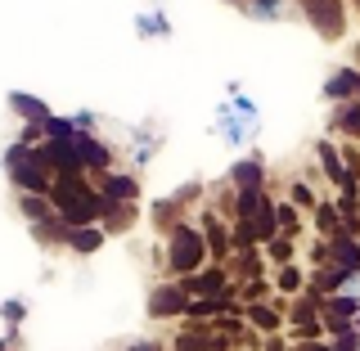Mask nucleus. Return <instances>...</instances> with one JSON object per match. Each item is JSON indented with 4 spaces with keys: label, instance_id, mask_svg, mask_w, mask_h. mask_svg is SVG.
I'll return each mask as SVG.
<instances>
[{
    "label": "nucleus",
    "instance_id": "nucleus-1",
    "mask_svg": "<svg viewBox=\"0 0 360 351\" xmlns=\"http://www.w3.org/2000/svg\"><path fill=\"white\" fill-rule=\"evenodd\" d=\"M202 266H207V248H202L198 225H189V221L172 225V234H167V270L172 275H194Z\"/></svg>",
    "mask_w": 360,
    "mask_h": 351
},
{
    "label": "nucleus",
    "instance_id": "nucleus-2",
    "mask_svg": "<svg viewBox=\"0 0 360 351\" xmlns=\"http://www.w3.org/2000/svg\"><path fill=\"white\" fill-rule=\"evenodd\" d=\"M9 180H14L18 194H50V185H54L50 167L41 162V153H37V149H27V153L18 158V162H9Z\"/></svg>",
    "mask_w": 360,
    "mask_h": 351
},
{
    "label": "nucleus",
    "instance_id": "nucleus-3",
    "mask_svg": "<svg viewBox=\"0 0 360 351\" xmlns=\"http://www.w3.org/2000/svg\"><path fill=\"white\" fill-rule=\"evenodd\" d=\"M176 284L185 298H221V293H230V270L217 266V262H207L202 270H194V275H176Z\"/></svg>",
    "mask_w": 360,
    "mask_h": 351
},
{
    "label": "nucleus",
    "instance_id": "nucleus-4",
    "mask_svg": "<svg viewBox=\"0 0 360 351\" xmlns=\"http://www.w3.org/2000/svg\"><path fill=\"white\" fill-rule=\"evenodd\" d=\"M302 14L324 41H342L347 32V14H342V0H302Z\"/></svg>",
    "mask_w": 360,
    "mask_h": 351
},
{
    "label": "nucleus",
    "instance_id": "nucleus-5",
    "mask_svg": "<svg viewBox=\"0 0 360 351\" xmlns=\"http://www.w3.org/2000/svg\"><path fill=\"white\" fill-rule=\"evenodd\" d=\"M360 284V275H347V270H338V266H315L311 275H307V284H302V293H311V298H329V293H347V288H356Z\"/></svg>",
    "mask_w": 360,
    "mask_h": 351
},
{
    "label": "nucleus",
    "instance_id": "nucleus-6",
    "mask_svg": "<svg viewBox=\"0 0 360 351\" xmlns=\"http://www.w3.org/2000/svg\"><path fill=\"white\" fill-rule=\"evenodd\" d=\"M68 144H72V153H77V167H82V172H108V162H112V158H108V144L104 140H99V135H90V131H72V140H68Z\"/></svg>",
    "mask_w": 360,
    "mask_h": 351
},
{
    "label": "nucleus",
    "instance_id": "nucleus-7",
    "mask_svg": "<svg viewBox=\"0 0 360 351\" xmlns=\"http://www.w3.org/2000/svg\"><path fill=\"white\" fill-rule=\"evenodd\" d=\"M198 234H202V248H207V262H217V266L230 262V230L217 221V212H212V208H202Z\"/></svg>",
    "mask_w": 360,
    "mask_h": 351
},
{
    "label": "nucleus",
    "instance_id": "nucleus-8",
    "mask_svg": "<svg viewBox=\"0 0 360 351\" xmlns=\"http://www.w3.org/2000/svg\"><path fill=\"white\" fill-rule=\"evenodd\" d=\"M315 172H320V180H329L333 189L356 185V180H347V172H342V153H338L333 140H315Z\"/></svg>",
    "mask_w": 360,
    "mask_h": 351
},
{
    "label": "nucleus",
    "instance_id": "nucleus-9",
    "mask_svg": "<svg viewBox=\"0 0 360 351\" xmlns=\"http://www.w3.org/2000/svg\"><path fill=\"white\" fill-rule=\"evenodd\" d=\"M185 293H180V284L172 279V284H158L149 293V315L153 320H176V315H185Z\"/></svg>",
    "mask_w": 360,
    "mask_h": 351
},
{
    "label": "nucleus",
    "instance_id": "nucleus-10",
    "mask_svg": "<svg viewBox=\"0 0 360 351\" xmlns=\"http://www.w3.org/2000/svg\"><path fill=\"white\" fill-rule=\"evenodd\" d=\"M329 243V266L347 270V275H360V239H352V234H333Z\"/></svg>",
    "mask_w": 360,
    "mask_h": 351
},
{
    "label": "nucleus",
    "instance_id": "nucleus-11",
    "mask_svg": "<svg viewBox=\"0 0 360 351\" xmlns=\"http://www.w3.org/2000/svg\"><path fill=\"white\" fill-rule=\"evenodd\" d=\"M135 221H140V208H135V203H108L104 198V212H99V230L104 234H127Z\"/></svg>",
    "mask_w": 360,
    "mask_h": 351
},
{
    "label": "nucleus",
    "instance_id": "nucleus-12",
    "mask_svg": "<svg viewBox=\"0 0 360 351\" xmlns=\"http://www.w3.org/2000/svg\"><path fill=\"white\" fill-rule=\"evenodd\" d=\"M243 320L257 333H284V315L270 307V302H243Z\"/></svg>",
    "mask_w": 360,
    "mask_h": 351
},
{
    "label": "nucleus",
    "instance_id": "nucleus-13",
    "mask_svg": "<svg viewBox=\"0 0 360 351\" xmlns=\"http://www.w3.org/2000/svg\"><path fill=\"white\" fill-rule=\"evenodd\" d=\"M230 180H234V185H239V189H266V162H262V158H239V162H234L230 167Z\"/></svg>",
    "mask_w": 360,
    "mask_h": 351
},
{
    "label": "nucleus",
    "instance_id": "nucleus-14",
    "mask_svg": "<svg viewBox=\"0 0 360 351\" xmlns=\"http://www.w3.org/2000/svg\"><path fill=\"white\" fill-rule=\"evenodd\" d=\"M104 239H108V234L99 230V225H77V230H68V243L63 248H72L77 257H95L99 248H104Z\"/></svg>",
    "mask_w": 360,
    "mask_h": 351
},
{
    "label": "nucleus",
    "instance_id": "nucleus-15",
    "mask_svg": "<svg viewBox=\"0 0 360 351\" xmlns=\"http://www.w3.org/2000/svg\"><path fill=\"white\" fill-rule=\"evenodd\" d=\"M329 127L342 131L347 140H360V99H347V104H338L329 113Z\"/></svg>",
    "mask_w": 360,
    "mask_h": 351
},
{
    "label": "nucleus",
    "instance_id": "nucleus-16",
    "mask_svg": "<svg viewBox=\"0 0 360 351\" xmlns=\"http://www.w3.org/2000/svg\"><path fill=\"white\" fill-rule=\"evenodd\" d=\"M99 176H104V172H99ZM104 198L108 203H135V198H140V180L127 176V172L104 176Z\"/></svg>",
    "mask_w": 360,
    "mask_h": 351
},
{
    "label": "nucleus",
    "instance_id": "nucleus-17",
    "mask_svg": "<svg viewBox=\"0 0 360 351\" xmlns=\"http://www.w3.org/2000/svg\"><path fill=\"white\" fill-rule=\"evenodd\" d=\"M9 108H14L22 122H45L50 117V104L37 99V95H27V90H9Z\"/></svg>",
    "mask_w": 360,
    "mask_h": 351
},
{
    "label": "nucleus",
    "instance_id": "nucleus-18",
    "mask_svg": "<svg viewBox=\"0 0 360 351\" xmlns=\"http://www.w3.org/2000/svg\"><path fill=\"white\" fill-rule=\"evenodd\" d=\"M315 230H320V239H333V234H342V225H338V208H333V198H315Z\"/></svg>",
    "mask_w": 360,
    "mask_h": 351
},
{
    "label": "nucleus",
    "instance_id": "nucleus-19",
    "mask_svg": "<svg viewBox=\"0 0 360 351\" xmlns=\"http://www.w3.org/2000/svg\"><path fill=\"white\" fill-rule=\"evenodd\" d=\"M135 32H140L144 41H149V37L162 41V37H172V23H167L162 9H153V14H135Z\"/></svg>",
    "mask_w": 360,
    "mask_h": 351
},
{
    "label": "nucleus",
    "instance_id": "nucleus-20",
    "mask_svg": "<svg viewBox=\"0 0 360 351\" xmlns=\"http://www.w3.org/2000/svg\"><path fill=\"white\" fill-rule=\"evenodd\" d=\"M302 284H307V275H302V266L297 262H288V266H279V275H275V288H279V298H297Z\"/></svg>",
    "mask_w": 360,
    "mask_h": 351
},
{
    "label": "nucleus",
    "instance_id": "nucleus-21",
    "mask_svg": "<svg viewBox=\"0 0 360 351\" xmlns=\"http://www.w3.org/2000/svg\"><path fill=\"white\" fill-rule=\"evenodd\" d=\"M32 239H37V243H68V225H63L59 217L32 221Z\"/></svg>",
    "mask_w": 360,
    "mask_h": 351
},
{
    "label": "nucleus",
    "instance_id": "nucleus-22",
    "mask_svg": "<svg viewBox=\"0 0 360 351\" xmlns=\"http://www.w3.org/2000/svg\"><path fill=\"white\" fill-rule=\"evenodd\" d=\"M275 230L297 239V234H302V208H292L288 198H284V203H275Z\"/></svg>",
    "mask_w": 360,
    "mask_h": 351
},
{
    "label": "nucleus",
    "instance_id": "nucleus-23",
    "mask_svg": "<svg viewBox=\"0 0 360 351\" xmlns=\"http://www.w3.org/2000/svg\"><path fill=\"white\" fill-rule=\"evenodd\" d=\"M18 212L27 221H45V217H54V203L45 194H18Z\"/></svg>",
    "mask_w": 360,
    "mask_h": 351
},
{
    "label": "nucleus",
    "instance_id": "nucleus-24",
    "mask_svg": "<svg viewBox=\"0 0 360 351\" xmlns=\"http://www.w3.org/2000/svg\"><path fill=\"white\" fill-rule=\"evenodd\" d=\"M262 203H270L266 189H239V194H234V217H239V221H252V212L262 208Z\"/></svg>",
    "mask_w": 360,
    "mask_h": 351
},
{
    "label": "nucleus",
    "instance_id": "nucleus-25",
    "mask_svg": "<svg viewBox=\"0 0 360 351\" xmlns=\"http://www.w3.org/2000/svg\"><path fill=\"white\" fill-rule=\"evenodd\" d=\"M262 248H266V257H270V262L288 266V262H292V253H297V239H292V234H275V239H266Z\"/></svg>",
    "mask_w": 360,
    "mask_h": 351
},
{
    "label": "nucleus",
    "instance_id": "nucleus-26",
    "mask_svg": "<svg viewBox=\"0 0 360 351\" xmlns=\"http://www.w3.org/2000/svg\"><path fill=\"white\" fill-rule=\"evenodd\" d=\"M41 140H72V117H45L41 122Z\"/></svg>",
    "mask_w": 360,
    "mask_h": 351
},
{
    "label": "nucleus",
    "instance_id": "nucleus-27",
    "mask_svg": "<svg viewBox=\"0 0 360 351\" xmlns=\"http://www.w3.org/2000/svg\"><path fill=\"white\" fill-rule=\"evenodd\" d=\"M234 293H243V302H266V298H270V279H266V275L243 279V284H234Z\"/></svg>",
    "mask_w": 360,
    "mask_h": 351
},
{
    "label": "nucleus",
    "instance_id": "nucleus-28",
    "mask_svg": "<svg viewBox=\"0 0 360 351\" xmlns=\"http://www.w3.org/2000/svg\"><path fill=\"white\" fill-rule=\"evenodd\" d=\"M288 338H292V343H320V338H324V324H320V320L288 324Z\"/></svg>",
    "mask_w": 360,
    "mask_h": 351
},
{
    "label": "nucleus",
    "instance_id": "nucleus-29",
    "mask_svg": "<svg viewBox=\"0 0 360 351\" xmlns=\"http://www.w3.org/2000/svg\"><path fill=\"white\" fill-rule=\"evenodd\" d=\"M252 248H257V234H252V225H248V221H239V225L230 230V253H252Z\"/></svg>",
    "mask_w": 360,
    "mask_h": 351
},
{
    "label": "nucleus",
    "instance_id": "nucleus-30",
    "mask_svg": "<svg viewBox=\"0 0 360 351\" xmlns=\"http://www.w3.org/2000/svg\"><path fill=\"white\" fill-rule=\"evenodd\" d=\"M22 315H27V302H18V298L0 302V320H5L9 329H18V324H22Z\"/></svg>",
    "mask_w": 360,
    "mask_h": 351
},
{
    "label": "nucleus",
    "instance_id": "nucleus-31",
    "mask_svg": "<svg viewBox=\"0 0 360 351\" xmlns=\"http://www.w3.org/2000/svg\"><path fill=\"white\" fill-rule=\"evenodd\" d=\"M248 14L252 18H279L284 14V0H248Z\"/></svg>",
    "mask_w": 360,
    "mask_h": 351
},
{
    "label": "nucleus",
    "instance_id": "nucleus-32",
    "mask_svg": "<svg viewBox=\"0 0 360 351\" xmlns=\"http://www.w3.org/2000/svg\"><path fill=\"white\" fill-rule=\"evenodd\" d=\"M288 203H292V208H315V194H311L307 180H292V185H288Z\"/></svg>",
    "mask_w": 360,
    "mask_h": 351
},
{
    "label": "nucleus",
    "instance_id": "nucleus-33",
    "mask_svg": "<svg viewBox=\"0 0 360 351\" xmlns=\"http://www.w3.org/2000/svg\"><path fill=\"white\" fill-rule=\"evenodd\" d=\"M338 153H342V172H347V180H356V185H360V149H356V144H347V149H338Z\"/></svg>",
    "mask_w": 360,
    "mask_h": 351
},
{
    "label": "nucleus",
    "instance_id": "nucleus-34",
    "mask_svg": "<svg viewBox=\"0 0 360 351\" xmlns=\"http://www.w3.org/2000/svg\"><path fill=\"white\" fill-rule=\"evenodd\" d=\"M18 144H22V149H37V144H41V122H22Z\"/></svg>",
    "mask_w": 360,
    "mask_h": 351
},
{
    "label": "nucleus",
    "instance_id": "nucleus-35",
    "mask_svg": "<svg viewBox=\"0 0 360 351\" xmlns=\"http://www.w3.org/2000/svg\"><path fill=\"white\" fill-rule=\"evenodd\" d=\"M311 262H315V266L329 262V243H324V239H315V243H311Z\"/></svg>",
    "mask_w": 360,
    "mask_h": 351
},
{
    "label": "nucleus",
    "instance_id": "nucleus-36",
    "mask_svg": "<svg viewBox=\"0 0 360 351\" xmlns=\"http://www.w3.org/2000/svg\"><path fill=\"white\" fill-rule=\"evenodd\" d=\"M95 113H72V131H90V127H95Z\"/></svg>",
    "mask_w": 360,
    "mask_h": 351
},
{
    "label": "nucleus",
    "instance_id": "nucleus-37",
    "mask_svg": "<svg viewBox=\"0 0 360 351\" xmlns=\"http://www.w3.org/2000/svg\"><path fill=\"white\" fill-rule=\"evenodd\" d=\"M262 351H288V343H284L279 333H266V347H262Z\"/></svg>",
    "mask_w": 360,
    "mask_h": 351
},
{
    "label": "nucleus",
    "instance_id": "nucleus-38",
    "mask_svg": "<svg viewBox=\"0 0 360 351\" xmlns=\"http://www.w3.org/2000/svg\"><path fill=\"white\" fill-rule=\"evenodd\" d=\"M288 351H329V343H292Z\"/></svg>",
    "mask_w": 360,
    "mask_h": 351
},
{
    "label": "nucleus",
    "instance_id": "nucleus-39",
    "mask_svg": "<svg viewBox=\"0 0 360 351\" xmlns=\"http://www.w3.org/2000/svg\"><path fill=\"white\" fill-rule=\"evenodd\" d=\"M127 351H158V347H153V343H131Z\"/></svg>",
    "mask_w": 360,
    "mask_h": 351
},
{
    "label": "nucleus",
    "instance_id": "nucleus-40",
    "mask_svg": "<svg viewBox=\"0 0 360 351\" xmlns=\"http://www.w3.org/2000/svg\"><path fill=\"white\" fill-rule=\"evenodd\" d=\"M352 329H356V333H360V315H356V320H352Z\"/></svg>",
    "mask_w": 360,
    "mask_h": 351
},
{
    "label": "nucleus",
    "instance_id": "nucleus-41",
    "mask_svg": "<svg viewBox=\"0 0 360 351\" xmlns=\"http://www.w3.org/2000/svg\"><path fill=\"white\" fill-rule=\"evenodd\" d=\"M0 351H5V338H0Z\"/></svg>",
    "mask_w": 360,
    "mask_h": 351
},
{
    "label": "nucleus",
    "instance_id": "nucleus-42",
    "mask_svg": "<svg viewBox=\"0 0 360 351\" xmlns=\"http://www.w3.org/2000/svg\"><path fill=\"white\" fill-rule=\"evenodd\" d=\"M230 5H239V0H230Z\"/></svg>",
    "mask_w": 360,
    "mask_h": 351
},
{
    "label": "nucleus",
    "instance_id": "nucleus-43",
    "mask_svg": "<svg viewBox=\"0 0 360 351\" xmlns=\"http://www.w3.org/2000/svg\"><path fill=\"white\" fill-rule=\"evenodd\" d=\"M356 9H360V0H356Z\"/></svg>",
    "mask_w": 360,
    "mask_h": 351
}]
</instances>
